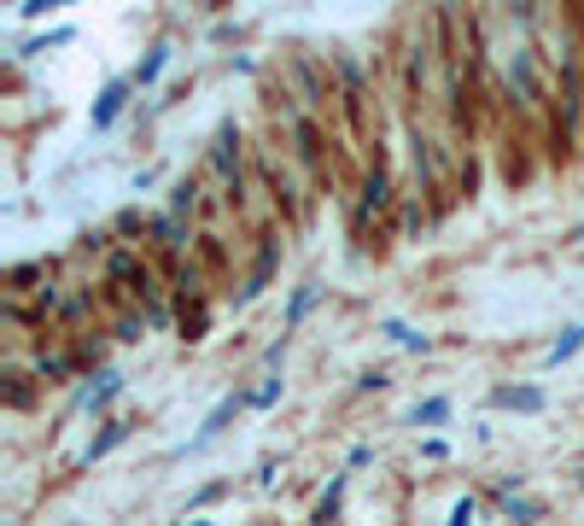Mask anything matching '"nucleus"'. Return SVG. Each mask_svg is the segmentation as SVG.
I'll use <instances>...</instances> for the list:
<instances>
[{"label": "nucleus", "mask_w": 584, "mask_h": 526, "mask_svg": "<svg viewBox=\"0 0 584 526\" xmlns=\"http://www.w3.org/2000/svg\"><path fill=\"white\" fill-rule=\"evenodd\" d=\"M129 94H135V83H129V76H117V83H106V88H99V100H94V111H88V124H94V129H112Z\"/></svg>", "instance_id": "nucleus-1"}, {"label": "nucleus", "mask_w": 584, "mask_h": 526, "mask_svg": "<svg viewBox=\"0 0 584 526\" xmlns=\"http://www.w3.org/2000/svg\"><path fill=\"white\" fill-rule=\"evenodd\" d=\"M491 403L497 410H515V416H538V410H549V392L543 387H497Z\"/></svg>", "instance_id": "nucleus-2"}, {"label": "nucleus", "mask_w": 584, "mask_h": 526, "mask_svg": "<svg viewBox=\"0 0 584 526\" xmlns=\"http://www.w3.org/2000/svg\"><path fill=\"white\" fill-rule=\"evenodd\" d=\"M246 403H251V398H240V392H234V398H223V403H217V410H210V416H205V427H199V439H193V444H205V439H217V433H223V427H228V421H234V416H240V410H246Z\"/></svg>", "instance_id": "nucleus-3"}, {"label": "nucleus", "mask_w": 584, "mask_h": 526, "mask_svg": "<svg viewBox=\"0 0 584 526\" xmlns=\"http://www.w3.org/2000/svg\"><path fill=\"white\" fill-rule=\"evenodd\" d=\"M164 65H170V42H153V47H146V59L135 65V76H129V83H135V88H153Z\"/></svg>", "instance_id": "nucleus-4"}, {"label": "nucleus", "mask_w": 584, "mask_h": 526, "mask_svg": "<svg viewBox=\"0 0 584 526\" xmlns=\"http://www.w3.org/2000/svg\"><path fill=\"white\" fill-rule=\"evenodd\" d=\"M579 351H584V328H561V339L543 351V369H561V363H572Z\"/></svg>", "instance_id": "nucleus-5"}, {"label": "nucleus", "mask_w": 584, "mask_h": 526, "mask_svg": "<svg viewBox=\"0 0 584 526\" xmlns=\"http://www.w3.org/2000/svg\"><path fill=\"white\" fill-rule=\"evenodd\" d=\"M409 421H415V427H445V421H450V398H421L415 410H409Z\"/></svg>", "instance_id": "nucleus-6"}, {"label": "nucleus", "mask_w": 584, "mask_h": 526, "mask_svg": "<svg viewBox=\"0 0 584 526\" xmlns=\"http://www.w3.org/2000/svg\"><path fill=\"white\" fill-rule=\"evenodd\" d=\"M380 333H386V339H398L404 351H432V339H427V333L404 328V322H380Z\"/></svg>", "instance_id": "nucleus-7"}, {"label": "nucleus", "mask_w": 584, "mask_h": 526, "mask_svg": "<svg viewBox=\"0 0 584 526\" xmlns=\"http://www.w3.org/2000/svg\"><path fill=\"white\" fill-rule=\"evenodd\" d=\"M310 305H316V281H304V287L292 292V305H287V333L304 322V310H310Z\"/></svg>", "instance_id": "nucleus-8"}, {"label": "nucleus", "mask_w": 584, "mask_h": 526, "mask_svg": "<svg viewBox=\"0 0 584 526\" xmlns=\"http://www.w3.org/2000/svg\"><path fill=\"white\" fill-rule=\"evenodd\" d=\"M123 439H129V427H123V421H112V427H106V433H99L94 444H88V462H99V457H106V450H117V444H123Z\"/></svg>", "instance_id": "nucleus-9"}, {"label": "nucleus", "mask_w": 584, "mask_h": 526, "mask_svg": "<svg viewBox=\"0 0 584 526\" xmlns=\"http://www.w3.org/2000/svg\"><path fill=\"white\" fill-rule=\"evenodd\" d=\"M117 392H123V374H112V369H106V374H99V387H94V410H106V403H112Z\"/></svg>", "instance_id": "nucleus-10"}, {"label": "nucleus", "mask_w": 584, "mask_h": 526, "mask_svg": "<svg viewBox=\"0 0 584 526\" xmlns=\"http://www.w3.org/2000/svg\"><path fill=\"white\" fill-rule=\"evenodd\" d=\"M65 42H76V29H70V24H59V29H47L42 42H29L24 53H47V47H65Z\"/></svg>", "instance_id": "nucleus-11"}, {"label": "nucleus", "mask_w": 584, "mask_h": 526, "mask_svg": "<svg viewBox=\"0 0 584 526\" xmlns=\"http://www.w3.org/2000/svg\"><path fill=\"white\" fill-rule=\"evenodd\" d=\"M502 509H509V521H520V526H532V521H538V503H532V498H509V503H502Z\"/></svg>", "instance_id": "nucleus-12"}, {"label": "nucleus", "mask_w": 584, "mask_h": 526, "mask_svg": "<svg viewBox=\"0 0 584 526\" xmlns=\"http://www.w3.org/2000/svg\"><path fill=\"white\" fill-rule=\"evenodd\" d=\"M339 498H345V474H339L334 485H328V498H321V509H316V521H334L339 514Z\"/></svg>", "instance_id": "nucleus-13"}, {"label": "nucleus", "mask_w": 584, "mask_h": 526, "mask_svg": "<svg viewBox=\"0 0 584 526\" xmlns=\"http://www.w3.org/2000/svg\"><path fill=\"white\" fill-rule=\"evenodd\" d=\"M386 205V176H368V187H362V211H380Z\"/></svg>", "instance_id": "nucleus-14"}, {"label": "nucleus", "mask_w": 584, "mask_h": 526, "mask_svg": "<svg viewBox=\"0 0 584 526\" xmlns=\"http://www.w3.org/2000/svg\"><path fill=\"white\" fill-rule=\"evenodd\" d=\"M473 521H479V503H473V498H462L456 509H450V521H445V526H473Z\"/></svg>", "instance_id": "nucleus-15"}, {"label": "nucleus", "mask_w": 584, "mask_h": 526, "mask_svg": "<svg viewBox=\"0 0 584 526\" xmlns=\"http://www.w3.org/2000/svg\"><path fill=\"white\" fill-rule=\"evenodd\" d=\"M275 398H280V380H264V387L251 392V410H269Z\"/></svg>", "instance_id": "nucleus-16"}, {"label": "nucleus", "mask_w": 584, "mask_h": 526, "mask_svg": "<svg viewBox=\"0 0 584 526\" xmlns=\"http://www.w3.org/2000/svg\"><path fill=\"white\" fill-rule=\"evenodd\" d=\"M572 240H579V246H584V222H579V228H572Z\"/></svg>", "instance_id": "nucleus-17"}, {"label": "nucleus", "mask_w": 584, "mask_h": 526, "mask_svg": "<svg viewBox=\"0 0 584 526\" xmlns=\"http://www.w3.org/2000/svg\"><path fill=\"white\" fill-rule=\"evenodd\" d=\"M181 526H187V521H181Z\"/></svg>", "instance_id": "nucleus-18"}]
</instances>
